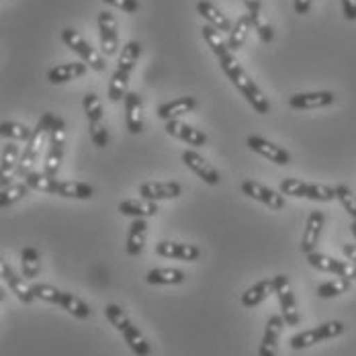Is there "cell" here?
<instances>
[{
    "label": "cell",
    "mask_w": 356,
    "mask_h": 356,
    "mask_svg": "<svg viewBox=\"0 0 356 356\" xmlns=\"http://www.w3.org/2000/svg\"><path fill=\"white\" fill-rule=\"evenodd\" d=\"M213 54L217 56V60H219V66H221L223 74H225V76L229 78V82L242 92V97L248 101L250 107L254 108L258 115L270 113V103H268V99H266L264 92L258 88V84H256L248 74L244 72V68L240 66V62L234 58L232 49H229L227 45H223V47L215 49Z\"/></svg>",
    "instance_id": "6da1fadb"
},
{
    "label": "cell",
    "mask_w": 356,
    "mask_h": 356,
    "mask_svg": "<svg viewBox=\"0 0 356 356\" xmlns=\"http://www.w3.org/2000/svg\"><path fill=\"white\" fill-rule=\"evenodd\" d=\"M56 123V115L54 113H45L39 123L33 127V134L29 138V142L25 145L23 154H21V160H19V166L15 170V178H27V175L33 172V166L39 160V152H41V145L45 140H49V131Z\"/></svg>",
    "instance_id": "7a4b0ae2"
},
{
    "label": "cell",
    "mask_w": 356,
    "mask_h": 356,
    "mask_svg": "<svg viewBox=\"0 0 356 356\" xmlns=\"http://www.w3.org/2000/svg\"><path fill=\"white\" fill-rule=\"evenodd\" d=\"M105 318H107L108 323H111L117 332H121V336L125 338V342H127V346L131 348V353H134V355L136 356L152 355V346H149V342L145 340V336H143L142 332L138 330V325H134V323H131L129 316H127L119 305L108 303L107 307H105Z\"/></svg>",
    "instance_id": "3957f363"
},
{
    "label": "cell",
    "mask_w": 356,
    "mask_h": 356,
    "mask_svg": "<svg viewBox=\"0 0 356 356\" xmlns=\"http://www.w3.org/2000/svg\"><path fill=\"white\" fill-rule=\"evenodd\" d=\"M31 291L35 295V299L41 301H47V303H56L60 307H64L68 314H72L74 318L78 320H88L92 309L86 301H82L80 297L72 295L68 291H62V289H56L54 285H47V283H35L31 285Z\"/></svg>",
    "instance_id": "277c9868"
},
{
    "label": "cell",
    "mask_w": 356,
    "mask_h": 356,
    "mask_svg": "<svg viewBox=\"0 0 356 356\" xmlns=\"http://www.w3.org/2000/svg\"><path fill=\"white\" fill-rule=\"evenodd\" d=\"M279 191L285 197H295V199H309L318 203H330L336 199V188L327 184H318V182H305L299 178H285L279 186Z\"/></svg>",
    "instance_id": "5b68a950"
},
{
    "label": "cell",
    "mask_w": 356,
    "mask_h": 356,
    "mask_svg": "<svg viewBox=\"0 0 356 356\" xmlns=\"http://www.w3.org/2000/svg\"><path fill=\"white\" fill-rule=\"evenodd\" d=\"M346 330V325L342 321L334 320V321H325L318 327H312V330H305V332H299L295 334L289 344L293 350H303V348H312L320 342H325V340H332V338H338L342 336Z\"/></svg>",
    "instance_id": "8992f818"
},
{
    "label": "cell",
    "mask_w": 356,
    "mask_h": 356,
    "mask_svg": "<svg viewBox=\"0 0 356 356\" xmlns=\"http://www.w3.org/2000/svg\"><path fill=\"white\" fill-rule=\"evenodd\" d=\"M49 147L45 154V164H43V172L49 177H58L62 160H64V143H66V123L62 117H56V123L49 131Z\"/></svg>",
    "instance_id": "52a82bcc"
},
{
    "label": "cell",
    "mask_w": 356,
    "mask_h": 356,
    "mask_svg": "<svg viewBox=\"0 0 356 356\" xmlns=\"http://www.w3.org/2000/svg\"><path fill=\"white\" fill-rule=\"evenodd\" d=\"M62 41L70 47L74 54H78L80 58H82V62L88 66V68H92L95 72H105L107 70V62H105V56L103 54H99L95 47H90V43L84 39V37L80 35L78 31H74V29H64L62 31Z\"/></svg>",
    "instance_id": "ba28073f"
},
{
    "label": "cell",
    "mask_w": 356,
    "mask_h": 356,
    "mask_svg": "<svg viewBox=\"0 0 356 356\" xmlns=\"http://www.w3.org/2000/svg\"><path fill=\"white\" fill-rule=\"evenodd\" d=\"M273 283H275V295L279 299L281 316H283L285 323L286 325H299L301 323V314L297 309V301H295V295H293L289 279L285 275H277V277H273Z\"/></svg>",
    "instance_id": "9c48e42d"
},
{
    "label": "cell",
    "mask_w": 356,
    "mask_h": 356,
    "mask_svg": "<svg viewBox=\"0 0 356 356\" xmlns=\"http://www.w3.org/2000/svg\"><path fill=\"white\" fill-rule=\"evenodd\" d=\"M305 258H307V264L312 268L320 270V273H327V275H334V277H346L350 281L356 279L355 266L348 260H336V258H332V256H327L323 252H318V250L307 254Z\"/></svg>",
    "instance_id": "30bf717a"
},
{
    "label": "cell",
    "mask_w": 356,
    "mask_h": 356,
    "mask_svg": "<svg viewBox=\"0 0 356 356\" xmlns=\"http://www.w3.org/2000/svg\"><path fill=\"white\" fill-rule=\"evenodd\" d=\"M242 193L250 199L266 205L273 211H281L285 207V195L281 191H273V188H268V186H264V184H260L256 180H244L242 182Z\"/></svg>",
    "instance_id": "8fae6325"
},
{
    "label": "cell",
    "mask_w": 356,
    "mask_h": 356,
    "mask_svg": "<svg viewBox=\"0 0 356 356\" xmlns=\"http://www.w3.org/2000/svg\"><path fill=\"white\" fill-rule=\"evenodd\" d=\"M246 145H248L252 152H256L258 156L266 158L268 162H275V164H279V166L291 164V154L286 152L285 147L268 142V140H264V138H260V136H250L248 140H246Z\"/></svg>",
    "instance_id": "7c38bea8"
},
{
    "label": "cell",
    "mask_w": 356,
    "mask_h": 356,
    "mask_svg": "<svg viewBox=\"0 0 356 356\" xmlns=\"http://www.w3.org/2000/svg\"><path fill=\"white\" fill-rule=\"evenodd\" d=\"M140 195L142 199H147V201H170V199H178L182 195V186L175 182V180H168V182H143L140 184Z\"/></svg>",
    "instance_id": "4fadbf2b"
},
{
    "label": "cell",
    "mask_w": 356,
    "mask_h": 356,
    "mask_svg": "<svg viewBox=\"0 0 356 356\" xmlns=\"http://www.w3.org/2000/svg\"><path fill=\"white\" fill-rule=\"evenodd\" d=\"M180 158H182V162H184L197 177L201 178L203 182H207V184H211V186L221 182L219 172L215 170V166H211V164H209L201 154H197L195 149H184Z\"/></svg>",
    "instance_id": "5bb4252c"
},
{
    "label": "cell",
    "mask_w": 356,
    "mask_h": 356,
    "mask_svg": "<svg viewBox=\"0 0 356 356\" xmlns=\"http://www.w3.org/2000/svg\"><path fill=\"white\" fill-rule=\"evenodd\" d=\"M336 103V95L330 90H318V92H297L289 99V107L297 111H312V108L330 107Z\"/></svg>",
    "instance_id": "9a60e30c"
},
{
    "label": "cell",
    "mask_w": 356,
    "mask_h": 356,
    "mask_svg": "<svg viewBox=\"0 0 356 356\" xmlns=\"http://www.w3.org/2000/svg\"><path fill=\"white\" fill-rule=\"evenodd\" d=\"M0 270H2V281L6 283V286L10 289V293H13L21 303L31 305V303L35 301V295H33V291H31V285L25 283V277L17 275L15 268H13L10 264H6V262H2V268H0Z\"/></svg>",
    "instance_id": "2e32d148"
},
{
    "label": "cell",
    "mask_w": 356,
    "mask_h": 356,
    "mask_svg": "<svg viewBox=\"0 0 356 356\" xmlns=\"http://www.w3.org/2000/svg\"><path fill=\"white\" fill-rule=\"evenodd\" d=\"M99 31H101V54L103 56H115L119 47V37H117V21L115 17L103 10L99 13Z\"/></svg>",
    "instance_id": "e0dca14e"
},
{
    "label": "cell",
    "mask_w": 356,
    "mask_h": 356,
    "mask_svg": "<svg viewBox=\"0 0 356 356\" xmlns=\"http://www.w3.org/2000/svg\"><path fill=\"white\" fill-rule=\"evenodd\" d=\"M323 223H325V215H323V211H312L309 217H307L305 232H303V238H301V244H299V248H301V252H303L305 256L318 250Z\"/></svg>",
    "instance_id": "ac0fdd59"
},
{
    "label": "cell",
    "mask_w": 356,
    "mask_h": 356,
    "mask_svg": "<svg viewBox=\"0 0 356 356\" xmlns=\"http://www.w3.org/2000/svg\"><path fill=\"white\" fill-rule=\"evenodd\" d=\"M283 325H285L283 316H270V318H268L266 327H264L262 342H260V348H258V356H277V350H279V338H281Z\"/></svg>",
    "instance_id": "d6986e66"
},
{
    "label": "cell",
    "mask_w": 356,
    "mask_h": 356,
    "mask_svg": "<svg viewBox=\"0 0 356 356\" xmlns=\"http://www.w3.org/2000/svg\"><path fill=\"white\" fill-rule=\"evenodd\" d=\"M156 254L170 260H182V262H195L201 256V248L195 244H178V242H160L156 244Z\"/></svg>",
    "instance_id": "ffe728a7"
},
{
    "label": "cell",
    "mask_w": 356,
    "mask_h": 356,
    "mask_svg": "<svg viewBox=\"0 0 356 356\" xmlns=\"http://www.w3.org/2000/svg\"><path fill=\"white\" fill-rule=\"evenodd\" d=\"M164 129H166L168 136L177 138L180 142L188 143L193 147H201V145L207 143V136L201 129H195L193 125H186L180 119H177V121H166V127Z\"/></svg>",
    "instance_id": "44dd1931"
},
{
    "label": "cell",
    "mask_w": 356,
    "mask_h": 356,
    "mask_svg": "<svg viewBox=\"0 0 356 356\" xmlns=\"http://www.w3.org/2000/svg\"><path fill=\"white\" fill-rule=\"evenodd\" d=\"M125 123H127V131L131 136H140L143 131V107L142 97L138 92H127L125 101Z\"/></svg>",
    "instance_id": "7402d4cb"
},
{
    "label": "cell",
    "mask_w": 356,
    "mask_h": 356,
    "mask_svg": "<svg viewBox=\"0 0 356 356\" xmlns=\"http://www.w3.org/2000/svg\"><path fill=\"white\" fill-rule=\"evenodd\" d=\"M197 108V99L193 97H180V99H175L170 103H164L158 107V117L162 121H177L180 117H184L186 113L195 111Z\"/></svg>",
    "instance_id": "603a6c76"
},
{
    "label": "cell",
    "mask_w": 356,
    "mask_h": 356,
    "mask_svg": "<svg viewBox=\"0 0 356 356\" xmlns=\"http://www.w3.org/2000/svg\"><path fill=\"white\" fill-rule=\"evenodd\" d=\"M86 70H88V66L82 64V62L60 64V66H56V68H51V70L47 72V80H49L51 84H66V82H70V80L82 78V76L86 74Z\"/></svg>",
    "instance_id": "cb8c5ba5"
},
{
    "label": "cell",
    "mask_w": 356,
    "mask_h": 356,
    "mask_svg": "<svg viewBox=\"0 0 356 356\" xmlns=\"http://www.w3.org/2000/svg\"><path fill=\"white\" fill-rule=\"evenodd\" d=\"M197 10H199V15H201L211 27H215L217 31H227V33L232 31V27H234L232 21H229L215 4H211L209 0H199V2H197Z\"/></svg>",
    "instance_id": "d4e9b609"
},
{
    "label": "cell",
    "mask_w": 356,
    "mask_h": 356,
    "mask_svg": "<svg viewBox=\"0 0 356 356\" xmlns=\"http://www.w3.org/2000/svg\"><path fill=\"white\" fill-rule=\"evenodd\" d=\"M119 213L127 215V217H134V219H145V217H154L158 213V205L154 201H147V199H127V201H121L119 203Z\"/></svg>",
    "instance_id": "484cf974"
},
{
    "label": "cell",
    "mask_w": 356,
    "mask_h": 356,
    "mask_svg": "<svg viewBox=\"0 0 356 356\" xmlns=\"http://www.w3.org/2000/svg\"><path fill=\"white\" fill-rule=\"evenodd\" d=\"M270 293H275V283H273V279L258 281L256 285H252L250 289H246V291L242 293V305L248 307V309H254V307H258L264 299H268Z\"/></svg>",
    "instance_id": "4316f807"
},
{
    "label": "cell",
    "mask_w": 356,
    "mask_h": 356,
    "mask_svg": "<svg viewBox=\"0 0 356 356\" xmlns=\"http://www.w3.org/2000/svg\"><path fill=\"white\" fill-rule=\"evenodd\" d=\"M58 195L64 199H78V201H88L95 197V188L86 182L78 180H60Z\"/></svg>",
    "instance_id": "83f0119b"
},
{
    "label": "cell",
    "mask_w": 356,
    "mask_h": 356,
    "mask_svg": "<svg viewBox=\"0 0 356 356\" xmlns=\"http://www.w3.org/2000/svg\"><path fill=\"white\" fill-rule=\"evenodd\" d=\"M145 236H147V223L145 219H134V223L129 225V234H127V254L129 256H140L145 244Z\"/></svg>",
    "instance_id": "f1b7e54d"
},
{
    "label": "cell",
    "mask_w": 356,
    "mask_h": 356,
    "mask_svg": "<svg viewBox=\"0 0 356 356\" xmlns=\"http://www.w3.org/2000/svg\"><path fill=\"white\" fill-rule=\"evenodd\" d=\"M145 281L149 285H182L186 281V275L178 268H152L147 270Z\"/></svg>",
    "instance_id": "f546056e"
},
{
    "label": "cell",
    "mask_w": 356,
    "mask_h": 356,
    "mask_svg": "<svg viewBox=\"0 0 356 356\" xmlns=\"http://www.w3.org/2000/svg\"><path fill=\"white\" fill-rule=\"evenodd\" d=\"M252 17L248 15H244V17H240L238 21H236V25L232 27V31H229V37H227V47L232 49V51H236V49H240L244 43H246V39H248V33L252 31Z\"/></svg>",
    "instance_id": "4dcf8cb0"
},
{
    "label": "cell",
    "mask_w": 356,
    "mask_h": 356,
    "mask_svg": "<svg viewBox=\"0 0 356 356\" xmlns=\"http://www.w3.org/2000/svg\"><path fill=\"white\" fill-rule=\"evenodd\" d=\"M127 92H129V74L123 70H115L108 82V99L113 103H119V101H125Z\"/></svg>",
    "instance_id": "1f68e13d"
},
{
    "label": "cell",
    "mask_w": 356,
    "mask_h": 356,
    "mask_svg": "<svg viewBox=\"0 0 356 356\" xmlns=\"http://www.w3.org/2000/svg\"><path fill=\"white\" fill-rule=\"evenodd\" d=\"M29 191H33V188H31L25 180H23V182H13V184H8V186L2 188V193H0V207L6 209V207L15 205L17 201H21L23 197H27Z\"/></svg>",
    "instance_id": "d6a6232c"
},
{
    "label": "cell",
    "mask_w": 356,
    "mask_h": 356,
    "mask_svg": "<svg viewBox=\"0 0 356 356\" xmlns=\"http://www.w3.org/2000/svg\"><path fill=\"white\" fill-rule=\"evenodd\" d=\"M353 286V281L346 279V277H334L332 281H325L318 286V295L321 299H334V297H340L344 293H348Z\"/></svg>",
    "instance_id": "836d02e7"
},
{
    "label": "cell",
    "mask_w": 356,
    "mask_h": 356,
    "mask_svg": "<svg viewBox=\"0 0 356 356\" xmlns=\"http://www.w3.org/2000/svg\"><path fill=\"white\" fill-rule=\"evenodd\" d=\"M25 182L39 193H47V195H58V186H60V180L56 177H49L45 172H31L27 175Z\"/></svg>",
    "instance_id": "e575fe53"
},
{
    "label": "cell",
    "mask_w": 356,
    "mask_h": 356,
    "mask_svg": "<svg viewBox=\"0 0 356 356\" xmlns=\"http://www.w3.org/2000/svg\"><path fill=\"white\" fill-rule=\"evenodd\" d=\"M140 56H142V45H140L138 41H127L125 47L121 49L117 70H123L127 72V74H131V70L136 68V64H138V60H140Z\"/></svg>",
    "instance_id": "d590c367"
},
{
    "label": "cell",
    "mask_w": 356,
    "mask_h": 356,
    "mask_svg": "<svg viewBox=\"0 0 356 356\" xmlns=\"http://www.w3.org/2000/svg\"><path fill=\"white\" fill-rule=\"evenodd\" d=\"M33 129H29L27 125L23 123H17V121H2L0 123V136L2 138H8V140H15V142H29Z\"/></svg>",
    "instance_id": "8d00e7d4"
},
{
    "label": "cell",
    "mask_w": 356,
    "mask_h": 356,
    "mask_svg": "<svg viewBox=\"0 0 356 356\" xmlns=\"http://www.w3.org/2000/svg\"><path fill=\"white\" fill-rule=\"evenodd\" d=\"M21 268H23V277L25 279H35L41 268V258L39 252L33 246H27L21 252Z\"/></svg>",
    "instance_id": "74e56055"
},
{
    "label": "cell",
    "mask_w": 356,
    "mask_h": 356,
    "mask_svg": "<svg viewBox=\"0 0 356 356\" xmlns=\"http://www.w3.org/2000/svg\"><path fill=\"white\" fill-rule=\"evenodd\" d=\"M334 188H336V199L340 201V205L344 207V211L350 215L353 219H356V195L350 191V186L338 184Z\"/></svg>",
    "instance_id": "f35d334b"
},
{
    "label": "cell",
    "mask_w": 356,
    "mask_h": 356,
    "mask_svg": "<svg viewBox=\"0 0 356 356\" xmlns=\"http://www.w3.org/2000/svg\"><path fill=\"white\" fill-rule=\"evenodd\" d=\"M82 107L88 117V121H103V105L95 92H86L82 99Z\"/></svg>",
    "instance_id": "ab89813d"
},
{
    "label": "cell",
    "mask_w": 356,
    "mask_h": 356,
    "mask_svg": "<svg viewBox=\"0 0 356 356\" xmlns=\"http://www.w3.org/2000/svg\"><path fill=\"white\" fill-rule=\"evenodd\" d=\"M88 131H90V140L97 147H107L108 145V131L103 121H88Z\"/></svg>",
    "instance_id": "60d3db41"
},
{
    "label": "cell",
    "mask_w": 356,
    "mask_h": 356,
    "mask_svg": "<svg viewBox=\"0 0 356 356\" xmlns=\"http://www.w3.org/2000/svg\"><path fill=\"white\" fill-rule=\"evenodd\" d=\"M250 17H252V25H254V29H256L258 37H260V41L270 43V41L275 39L273 27H270V25L260 17V13H250Z\"/></svg>",
    "instance_id": "b9f144b4"
},
{
    "label": "cell",
    "mask_w": 356,
    "mask_h": 356,
    "mask_svg": "<svg viewBox=\"0 0 356 356\" xmlns=\"http://www.w3.org/2000/svg\"><path fill=\"white\" fill-rule=\"evenodd\" d=\"M103 2H107L111 6H117L125 13H138V8H140L138 0H103Z\"/></svg>",
    "instance_id": "7bdbcfd3"
},
{
    "label": "cell",
    "mask_w": 356,
    "mask_h": 356,
    "mask_svg": "<svg viewBox=\"0 0 356 356\" xmlns=\"http://www.w3.org/2000/svg\"><path fill=\"white\" fill-rule=\"evenodd\" d=\"M342 13L348 21H356V0H342Z\"/></svg>",
    "instance_id": "ee69618b"
},
{
    "label": "cell",
    "mask_w": 356,
    "mask_h": 356,
    "mask_svg": "<svg viewBox=\"0 0 356 356\" xmlns=\"http://www.w3.org/2000/svg\"><path fill=\"white\" fill-rule=\"evenodd\" d=\"M342 252H344L346 260L355 266L356 270V244H344V246H342Z\"/></svg>",
    "instance_id": "f6af8a7d"
},
{
    "label": "cell",
    "mask_w": 356,
    "mask_h": 356,
    "mask_svg": "<svg viewBox=\"0 0 356 356\" xmlns=\"http://www.w3.org/2000/svg\"><path fill=\"white\" fill-rule=\"evenodd\" d=\"M312 2L314 0H295V13L297 15H307L309 13V8H312Z\"/></svg>",
    "instance_id": "bcb514c9"
},
{
    "label": "cell",
    "mask_w": 356,
    "mask_h": 356,
    "mask_svg": "<svg viewBox=\"0 0 356 356\" xmlns=\"http://www.w3.org/2000/svg\"><path fill=\"white\" fill-rule=\"evenodd\" d=\"M244 4H246L248 13H260V6H262L260 0H244Z\"/></svg>",
    "instance_id": "7dc6e473"
},
{
    "label": "cell",
    "mask_w": 356,
    "mask_h": 356,
    "mask_svg": "<svg viewBox=\"0 0 356 356\" xmlns=\"http://www.w3.org/2000/svg\"><path fill=\"white\" fill-rule=\"evenodd\" d=\"M350 232H353V236H355V242H356V219H353V223H350Z\"/></svg>",
    "instance_id": "c3c4849f"
}]
</instances>
